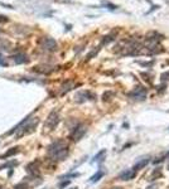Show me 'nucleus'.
Listing matches in <instances>:
<instances>
[{"mask_svg":"<svg viewBox=\"0 0 169 189\" xmlns=\"http://www.w3.org/2000/svg\"><path fill=\"white\" fill-rule=\"evenodd\" d=\"M48 154L54 160H64L70 154V147L63 140H56L48 146Z\"/></svg>","mask_w":169,"mask_h":189,"instance_id":"nucleus-1","label":"nucleus"},{"mask_svg":"<svg viewBox=\"0 0 169 189\" xmlns=\"http://www.w3.org/2000/svg\"><path fill=\"white\" fill-rule=\"evenodd\" d=\"M86 132H87V126H86V125H82V124L77 125L76 127H73L72 132L70 134V140L77 143V141H80L81 139L83 138Z\"/></svg>","mask_w":169,"mask_h":189,"instance_id":"nucleus-2","label":"nucleus"},{"mask_svg":"<svg viewBox=\"0 0 169 189\" xmlns=\"http://www.w3.org/2000/svg\"><path fill=\"white\" fill-rule=\"evenodd\" d=\"M58 122H59V115H58L57 111H53V112L49 114V116H48L47 121H46V127L48 130H53L58 125Z\"/></svg>","mask_w":169,"mask_h":189,"instance_id":"nucleus-3","label":"nucleus"},{"mask_svg":"<svg viewBox=\"0 0 169 189\" xmlns=\"http://www.w3.org/2000/svg\"><path fill=\"white\" fill-rule=\"evenodd\" d=\"M135 176H136V172L133 169H125L122 170L119 175H117V179L122 180V182H129V180H133Z\"/></svg>","mask_w":169,"mask_h":189,"instance_id":"nucleus-4","label":"nucleus"},{"mask_svg":"<svg viewBox=\"0 0 169 189\" xmlns=\"http://www.w3.org/2000/svg\"><path fill=\"white\" fill-rule=\"evenodd\" d=\"M27 122H28V121H27ZM27 122H25V124H27ZM38 122H39V120L35 117V119H33V120H32V121H30L28 125L24 124V125H23V126L20 127V129H19V130H21V132L19 134V135H18V136H20V135H23V134H29V132L34 131V129L37 127Z\"/></svg>","mask_w":169,"mask_h":189,"instance_id":"nucleus-5","label":"nucleus"},{"mask_svg":"<svg viewBox=\"0 0 169 189\" xmlns=\"http://www.w3.org/2000/svg\"><path fill=\"white\" fill-rule=\"evenodd\" d=\"M130 97L135 100V101H143V100H145V97H147V90H144L143 87H139L136 88L135 91H133L131 93H130Z\"/></svg>","mask_w":169,"mask_h":189,"instance_id":"nucleus-6","label":"nucleus"},{"mask_svg":"<svg viewBox=\"0 0 169 189\" xmlns=\"http://www.w3.org/2000/svg\"><path fill=\"white\" fill-rule=\"evenodd\" d=\"M149 161H150L149 156H147V158H143V159H140L138 163H135L134 167L131 168V169H133V170H135V172H138V170H140V169H144V168L149 164Z\"/></svg>","mask_w":169,"mask_h":189,"instance_id":"nucleus-7","label":"nucleus"},{"mask_svg":"<svg viewBox=\"0 0 169 189\" xmlns=\"http://www.w3.org/2000/svg\"><path fill=\"white\" fill-rule=\"evenodd\" d=\"M19 153V147H13V149H9L5 154H3L0 156V159H5V158H9V156H13V155H16Z\"/></svg>","mask_w":169,"mask_h":189,"instance_id":"nucleus-8","label":"nucleus"},{"mask_svg":"<svg viewBox=\"0 0 169 189\" xmlns=\"http://www.w3.org/2000/svg\"><path fill=\"white\" fill-rule=\"evenodd\" d=\"M104 175H105V173H104L102 170H97V173H96L95 175H92L91 178H90V182H91V183L99 182V180L102 178V176H104Z\"/></svg>","mask_w":169,"mask_h":189,"instance_id":"nucleus-9","label":"nucleus"},{"mask_svg":"<svg viewBox=\"0 0 169 189\" xmlns=\"http://www.w3.org/2000/svg\"><path fill=\"white\" fill-rule=\"evenodd\" d=\"M106 155V149H102V150H100L99 153L96 154L95 156H93V159H92V163H95V161H101L102 159H105V158H102V156H105Z\"/></svg>","mask_w":169,"mask_h":189,"instance_id":"nucleus-10","label":"nucleus"},{"mask_svg":"<svg viewBox=\"0 0 169 189\" xmlns=\"http://www.w3.org/2000/svg\"><path fill=\"white\" fill-rule=\"evenodd\" d=\"M71 184V180H64V182H61L59 184H58V188L59 189H64L67 185H70Z\"/></svg>","mask_w":169,"mask_h":189,"instance_id":"nucleus-11","label":"nucleus"},{"mask_svg":"<svg viewBox=\"0 0 169 189\" xmlns=\"http://www.w3.org/2000/svg\"><path fill=\"white\" fill-rule=\"evenodd\" d=\"M165 159V156H163V158H159V159H156V160H154V161H153V163H154V164H158V163H162L163 160Z\"/></svg>","mask_w":169,"mask_h":189,"instance_id":"nucleus-12","label":"nucleus"},{"mask_svg":"<svg viewBox=\"0 0 169 189\" xmlns=\"http://www.w3.org/2000/svg\"><path fill=\"white\" fill-rule=\"evenodd\" d=\"M111 189H122L121 187H114V188H111Z\"/></svg>","mask_w":169,"mask_h":189,"instance_id":"nucleus-13","label":"nucleus"},{"mask_svg":"<svg viewBox=\"0 0 169 189\" xmlns=\"http://www.w3.org/2000/svg\"><path fill=\"white\" fill-rule=\"evenodd\" d=\"M165 158H169V151L167 154H165Z\"/></svg>","mask_w":169,"mask_h":189,"instance_id":"nucleus-14","label":"nucleus"},{"mask_svg":"<svg viewBox=\"0 0 169 189\" xmlns=\"http://www.w3.org/2000/svg\"><path fill=\"white\" fill-rule=\"evenodd\" d=\"M71 189H77V187H75V188H71Z\"/></svg>","mask_w":169,"mask_h":189,"instance_id":"nucleus-15","label":"nucleus"},{"mask_svg":"<svg viewBox=\"0 0 169 189\" xmlns=\"http://www.w3.org/2000/svg\"><path fill=\"white\" fill-rule=\"evenodd\" d=\"M168 170H169V161H168Z\"/></svg>","mask_w":169,"mask_h":189,"instance_id":"nucleus-16","label":"nucleus"}]
</instances>
